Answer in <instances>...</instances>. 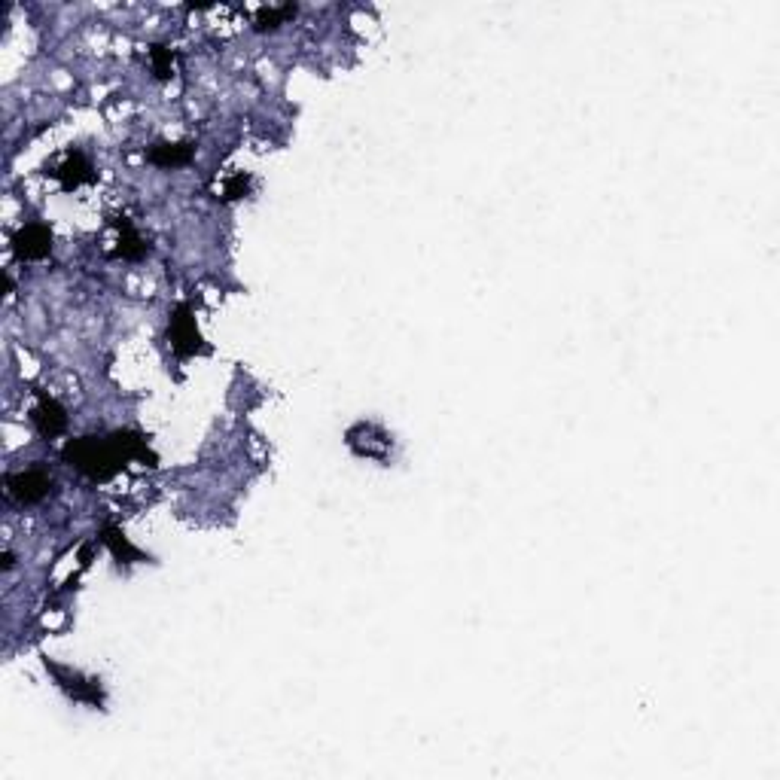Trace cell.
I'll list each match as a JSON object with an SVG mask.
<instances>
[{
  "mask_svg": "<svg viewBox=\"0 0 780 780\" xmlns=\"http://www.w3.org/2000/svg\"><path fill=\"white\" fill-rule=\"evenodd\" d=\"M293 16H296L293 4H287V7H263V10H256V16H253V28L256 31H278Z\"/></svg>",
  "mask_w": 780,
  "mask_h": 780,
  "instance_id": "8fae6325",
  "label": "cell"
},
{
  "mask_svg": "<svg viewBox=\"0 0 780 780\" xmlns=\"http://www.w3.org/2000/svg\"><path fill=\"white\" fill-rule=\"evenodd\" d=\"M43 668L52 674L55 686L68 695L71 701L86 704V707H101L104 704V686H101L98 677H86V674H80V671H74L68 665H58V662H52L46 656H43Z\"/></svg>",
  "mask_w": 780,
  "mask_h": 780,
  "instance_id": "3957f363",
  "label": "cell"
},
{
  "mask_svg": "<svg viewBox=\"0 0 780 780\" xmlns=\"http://www.w3.org/2000/svg\"><path fill=\"white\" fill-rule=\"evenodd\" d=\"M46 177L58 180L64 192H74V189H80V186L95 180V168H92V162L80 150H68L61 156L58 165L46 168Z\"/></svg>",
  "mask_w": 780,
  "mask_h": 780,
  "instance_id": "8992f818",
  "label": "cell"
},
{
  "mask_svg": "<svg viewBox=\"0 0 780 780\" xmlns=\"http://www.w3.org/2000/svg\"><path fill=\"white\" fill-rule=\"evenodd\" d=\"M10 250L19 263H40L52 253V229L46 223H28L13 232Z\"/></svg>",
  "mask_w": 780,
  "mask_h": 780,
  "instance_id": "277c9868",
  "label": "cell"
},
{
  "mask_svg": "<svg viewBox=\"0 0 780 780\" xmlns=\"http://www.w3.org/2000/svg\"><path fill=\"white\" fill-rule=\"evenodd\" d=\"M31 421L43 439H55L68 430V409H64L46 390H37V406L31 409Z\"/></svg>",
  "mask_w": 780,
  "mask_h": 780,
  "instance_id": "52a82bcc",
  "label": "cell"
},
{
  "mask_svg": "<svg viewBox=\"0 0 780 780\" xmlns=\"http://www.w3.org/2000/svg\"><path fill=\"white\" fill-rule=\"evenodd\" d=\"M150 64H153V74L159 80H171V71H174V52L162 43H153L150 46Z\"/></svg>",
  "mask_w": 780,
  "mask_h": 780,
  "instance_id": "7c38bea8",
  "label": "cell"
},
{
  "mask_svg": "<svg viewBox=\"0 0 780 780\" xmlns=\"http://www.w3.org/2000/svg\"><path fill=\"white\" fill-rule=\"evenodd\" d=\"M61 461L92 482H110L128 464L159 467V454L138 430H113L107 436H77L61 445Z\"/></svg>",
  "mask_w": 780,
  "mask_h": 780,
  "instance_id": "6da1fadb",
  "label": "cell"
},
{
  "mask_svg": "<svg viewBox=\"0 0 780 780\" xmlns=\"http://www.w3.org/2000/svg\"><path fill=\"white\" fill-rule=\"evenodd\" d=\"M165 339L174 351L177 360H189V357H205L211 354V345L205 342V336L199 333V323H195V311L189 302H180L171 317H168V330Z\"/></svg>",
  "mask_w": 780,
  "mask_h": 780,
  "instance_id": "7a4b0ae2",
  "label": "cell"
},
{
  "mask_svg": "<svg viewBox=\"0 0 780 780\" xmlns=\"http://www.w3.org/2000/svg\"><path fill=\"white\" fill-rule=\"evenodd\" d=\"M101 543L110 549V555H113V561L122 567H128V564H141V561H150L138 546H132V540H128L116 525H104L101 528Z\"/></svg>",
  "mask_w": 780,
  "mask_h": 780,
  "instance_id": "30bf717a",
  "label": "cell"
},
{
  "mask_svg": "<svg viewBox=\"0 0 780 780\" xmlns=\"http://www.w3.org/2000/svg\"><path fill=\"white\" fill-rule=\"evenodd\" d=\"M55 491V482L46 470H22V473H10L7 476V494L22 503V506H34L43 503L49 494Z\"/></svg>",
  "mask_w": 780,
  "mask_h": 780,
  "instance_id": "5b68a950",
  "label": "cell"
},
{
  "mask_svg": "<svg viewBox=\"0 0 780 780\" xmlns=\"http://www.w3.org/2000/svg\"><path fill=\"white\" fill-rule=\"evenodd\" d=\"M223 202H238V199H244V195L250 192V177L247 174H235V177H229L226 183H223Z\"/></svg>",
  "mask_w": 780,
  "mask_h": 780,
  "instance_id": "4fadbf2b",
  "label": "cell"
},
{
  "mask_svg": "<svg viewBox=\"0 0 780 780\" xmlns=\"http://www.w3.org/2000/svg\"><path fill=\"white\" fill-rule=\"evenodd\" d=\"M144 156L156 168L177 171V168H186L195 159V141H156Z\"/></svg>",
  "mask_w": 780,
  "mask_h": 780,
  "instance_id": "ba28073f",
  "label": "cell"
},
{
  "mask_svg": "<svg viewBox=\"0 0 780 780\" xmlns=\"http://www.w3.org/2000/svg\"><path fill=\"white\" fill-rule=\"evenodd\" d=\"M116 232H119V241H116V250L113 256L116 259H128V263H138V259H144L150 253V241L135 229V223L128 217H116L113 220Z\"/></svg>",
  "mask_w": 780,
  "mask_h": 780,
  "instance_id": "9c48e42d",
  "label": "cell"
},
{
  "mask_svg": "<svg viewBox=\"0 0 780 780\" xmlns=\"http://www.w3.org/2000/svg\"><path fill=\"white\" fill-rule=\"evenodd\" d=\"M13 567H16V555H13V552L7 549V552H4V573H10Z\"/></svg>",
  "mask_w": 780,
  "mask_h": 780,
  "instance_id": "5bb4252c",
  "label": "cell"
}]
</instances>
